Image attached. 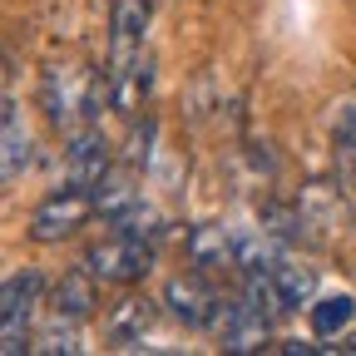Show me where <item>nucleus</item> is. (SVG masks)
I'll return each instance as SVG.
<instances>
[{
	"label": "nucleus",
	"mask_w": 356,
	"mask_h": 356,
	"mask_svg": "<svg viewBox=\"0 0 356 356\" xmlns=\"http://www.w3.org/2000/svg\"><path fill=\"white\" fill-rule=\"evenodd\" d=\"M109 178V139H104V124H79L70 134V154H65V184L89 188L95 193Z\"/></svg>",
	"instance_id": "nucleus-6"
},
{
	"label": "nucleus",
	"mask_w": 356,
	"mask_h": 356,
	"mask_svg": "<svg viewBox=\"0 0 356 356\" xmlns=\"http://www.w3.org/2000/svg\"><path fill=\"white\" fill-rule=\"evenodd\" d=\"M84 89H89V74L79 79V70L70 65H50L40 74V104H44V119L55 124V134H70L84 124Z\"/></svg>",
	"instance_id": "nucleus-4"
},
{
	"label": "nucleus",
	"mask_w": 356,
	"mask_h": 356,
	"mask_svg": "<svg viewBox=\"0 0 356 356\" xmlns=\"http://www.w3.org/2000/svg\"><path fill=\"white\" fill-rule=\"evenodd\" d=\"M273 351H282V356H317V351H327V346H312V341H282V346H273Z\"/></svg>",
	"instance_id": "nucleus-20"
},
{
	"label": "nucleus",
	"mask_w": 356,
	"mask_h": 356,
	"mask_svg": "<svg viewBox=\"0 0 356 356\" xmlns=\"http://www.w3.org/2000/svg\"><path fill=\"white\" fill-rule=\"evenodd\" d=\"M341 351H346V356H356V332H351V337L341 341Z\"/></svg>",
	"instance_id": "nucleus-21"
},
{
	"label": "nucleus",
	"mask_w": 356,
	"mask_h": 356,
	"mask_svg": "<svg viewBox=\"0 0 356 356\" xmlns=\"http://www.w3.org/2000/svg\"><path fill=\"white\" fill-rule=\"evenodd\" d=\"M149 144H154V119H144V124H134V134H129V168H139V163H149Z\"/></svg>",
	"instance_id": "nucleus-19"
},
{
	"label": "nucleus",
	"mask_w": 356,
	"mask_h": 356,
	"mask_svg": "<svg viewBox=\"0 0 356 356\" xmlns=\"http://www.w3.org/2000/svg\"><path fill=\"white\" fill-rule=\"evenodd\" d=\"M149 6H163V0H149Z\"/></svg>",
	"instance_id": "nucleus-22"
},
{
	"label": "nucleus",
	"mask_w": 356,
	"mask_h": 356,
	"mask_svg": "<svg viewBox=\"0 0 356 356\" xmlns=\"http://www.w3.org/2000/svg\"><path fill=\"white\" fill-rule=\"evenodd\" d=\"M0 154H6V168H0V178H6V188H15L20 178H25V168L35 163V144H30V129H25V119H20V99L15 95H6V109H0Z\"/></svg>",
	"instance_id": "nucleus-7"
},
{
	"label": "nucleus",
	"mask_w": 356,
	"mask_h": 356,
	"mask_svg": "<svg viewBox=\"0 0 356 356\" xmlns=\"http://www.w3.org/2000/svg\"><path fill=\"white\" fill-rule=\"evenodd\" d=\"M273 292H277V307H282V312H297V307H307L312 297H317V273L282 257V262L273 267Z\"/></svg>",
	"instance_id": "nucleus-13"
},
{
	"label": "nucleus",
	"mask_w": 356,
	"mask_h": 356,
	"mask_svg": "<svg viewBox=\"0 0 356 356\" xmlns=\"http://www.w3.org/2000/svg\"><path fill=\"white\" fill-rule=\"evenodd\" d=\"M154 302L149 297H129V302H119L114 312H109V327H104V337L114 341V346H124V351H139L144 346V332L154 327Z\"/></svg>",
	"instance_id": "nucleus-11"
},
{
	"label": "nucleus",
	"mask_w": 356,
	"mask_h": 356,
	"mask_svg": "<svg viewBox=\"0 0 356 356\" xmlns=\"http://www.w3.org/2000/svg\"><path fill=\"white\" fill-rule=\"evenodd\" d=\"M55 312L70 322H89L99 312V277L89 273V267H74L55 282Z\"/></svg>",
	"instance_id": "nucleus-10"
},
{
	"label": "nucleus",
	"mask_w": 356,
	"mask_h": 356,
	"mask_svg": "<svg viewBox=\"0 0 356 356\" xmlns=\"http://www.w3.org/2000/svg\"><path fill=\"white\" fill-rule=\"evenodd\" d=\"M282 262V238L273 233H238V267L243 273H273V267Z\"/></svg>",
	"instance_id": "nucleus-15"
},
{
	"label": "nucleus",
	"mask_w": 356,
	"mask_h": 356,
	"mask_svg": "<svg viewBox=\"0 0 356 356\" xmlns=\"http://www.w3.org/2000/svg\"><path fill=\"white\" fill-rule=\"evenodd\" d=\"M109 6H114V0H109Z\"/></svg>",
	"instance_id": "nucleus-23"
},
{
	"label": "nucleus",
	"mask_w": 356,
	"mask_h": 356,
	"mask_svg": "<svg viewBox=\"0 0 356 356\" xmlns=\"http://www.w3.org/2000/svg\"><path fill=\"white\" fill-rule=\"evenodd\" d=\"M188 262L198 273H222V267H238V233L218 228V222H198L188 233Z\"/></svg>",
	"instance_id": "nucleus-9"
},
{
	"label": "nucleus",
	"mask_w": 356,
	"mask_h": 356,
	"mask_svg": "<svg viewBox=\"0 0 356 356\" xmlns=\"http://www.w3.org/2000/svg\"><path fill=\"white\" fill-rule=\"evenodd\" d=\"M74 327H79V322H70V317H60V312H55V322L40 327V332L30 337V351H35V356H79L84 341H79Z\"/></svg>",
	"instance_id": "nucleus-16"
},
{
	"label": "nucleus",
	"mask_w": 356,
	"mask_h": 356,
	"mask_svg": "<svg viewBox=\"0 0 356 356\" xmlns=\"http://www.w3.org/2000/svg\"><path fill=\"white\" fill-rule=\"evenodd\" d=\"M297 213H302V238H307V243H332L337 233H346V218H351L341 188L327 184V178H312V184H302Z\"/></svg>",
	"instance_id": "nucleus-5"
},
{
	"label": "nucleus",
	"mask_w": 356,
	"mask_h": 356,
	"mask_svg": "<svg viewBox=\"0 0 356 356\" xmlns=\"http://www.w3.org/2000/svg\"><path fill=\"white\" fill-rule=\"evenodd\" d=\"M89 213H99L95 208V193L65 184V188H55L50 198L30 213V238L35 243H65L70 233H79L84 222H89Z\"/></svg>",
	"instance_id": "nucleus-3"
},
{
	"label": "nucleus",
	"mask_w": 356,
	"mask_h": 356,
	"mask_svg": "<svg viewBox=\"0 0 356 356\" xmlns=\"http://www.w3.org/2000/svg\"><path fill=\"white\" fill-rule=\"evenodd\" d=\"M356 327V302L346 297V292H337V297H322L317 307H312V332H317L322 341H332V337H346Z\"/></svg>",
	"instance_id": "nucleus-14"
},
{
	"label": "nucleus",
	"mask_w": 356,
	"mask_h": 356,
	"mask_svg": "<svg viewBox=\"0 0 356 356\" xmlns=\"http://www.w3.org/2000/svg\"><path fill=\"white\" fill-rule=\"evenodd\" d=\"M163 307H168V317L184 322V327H208L213 307H218V292H213L203 277H168Z\"/></svg>",
	"instance_id": "nucleus-8"
},
{
	"label": "nucleus",
	"mask_w": 356,
	"mask_h": 356,
	"mask_svg": "<svg viewBox=\"0 0 356 356\" xmlns=\"http://www.w3.org/2000/svg\"><path fill=\"white\" fill-rule=\"evenodd\" d=\"M40 292H44V277L35 273V267H20V273L6 277V287H0V351L6 356H20L30 351V317L40 307Z\"/></svg>",
	"instance_id": "nucleus-1"
},
{
	"label": "nucleus",
	"mask_w": 356,
	"mask_h": 356,
	"mask_svg": "<svg viewBox=\"0 0 356 356\" xmlns=\"http://www.w3.org/2000/svg\"><path fill=\"white\" fill-rule=\"evenodd\" d=\"M84 267L99 282H114V287L139 282L154 267V243L149 238H134V233H114V238H104V243H95L84 252Z\"/></svg>",
	"instance_id": "nucleus-2"
},
{
	"label": "nucleus",
	"mask_w": 356,
	"mask_h": 356,
	"mask_svg": "<svg viewBox=\"0 0 356 356\" xmlns=\"http://www.w3.org/2000/svg\"><path fill=\"white\" fill-rule=\"evenodd\" d=\"M134 203H139V188H134V173H114L109 168V178H104V184L95 188V208L114 222V218H124Z\"/></svg>",
	"instance_id": "nucleus-17"
},
{
	"label": "nucleus",
	"mask_w": 356,
	"mask_h": 356,
	"mask_svg": "<svg viewBox=\"0 0 356 356\" xmlns=\"http://www.w3.org/2000/svg\"><path fill=\"white\" fill-rule=\"evenodd\" d=\"M218 341H222V351H233V356L262 351L267 341H273V317H262L257 307H248V302L238 297V312H233V322H228V332H222Z\"/></svg>",
	"instance_id": "nucleus-12"
},
{
	"label": "nucleus",
	"mask_w": 356,
	"mask_h": 356,
	"mask_svg": "<svg viewBox=\"0 0 356 356\" xmlns=\"http://www.w3.org/2000/svg\"><path fill=\"white\" fill-rule=\"evenodd\" d=\"M332 144H337V159L341 168L356 178V99L337 104V124H332Z\"/></svg>",
	"instance_id": "nucleus-18"
}]
</instances>
